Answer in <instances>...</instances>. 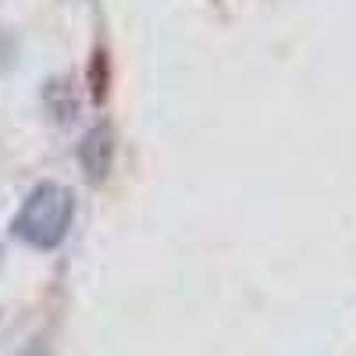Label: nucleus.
Instances as JSON below:
<instances>
[{
  "mask_svg": "<svg viewBox=\"0 0 356 356\" xmlns=\"http://www.w3.org/2000/svg\"><path fill=\"white\" fill-rule=\"evenodd\" d=\"M72 218H75L72 189L57 186V182H43L25 196L11 228H15L18 239L29 243L33 250H54V246L65 243V235L72 228Z\"/></svg>",
  "mask_w": 356,
  "mask_h": 356,
  "instance_id": "nucleus-1",
  "label": "nucleus"
},
{
  "mask_svg": "<svg viewBox=\"0 0 356 356\" xmlns=\"http://www.w3.org/2000/svg\"><path fill=\"white\" fill-rule=\"evenodd\" d=\"M79 161L86 168L89 178H104L111 171V161H114V143H111V132L107 129H93L82 146H79Z\"/></svg>",
  "mask_w": 356,
  "mask_h": 356,
  "instance_id": "nucleus-2",
  "label": "nucleus"
},
{
  "mask_svg": "<svg viewBox=\"0 0 356 356\" xmlns=\"http://www.w3.org/2000/svg\"><path fill=\"white\" fill-rule=\"evenodd\" d=\"M43 107H47V114L54 118L57 125H68L72 118L79 114V100H75L72 86L65 79H50L43 86Z\"/></svg>",
  "mask_w": 356,
  "mask_h": 356,
  "instance_id": "nucleus-3",
  "label": "nucleus"
}]
</instances>
